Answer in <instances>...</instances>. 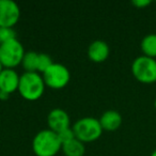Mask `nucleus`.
<instances>
[{"label": "nucleus", "instance_id": "17", "mask_svg": "<svg viewBox=\"0 0 156 156\" xmlns=\"http://www.w3.org/2000/svg\"><path fill=\"white\" fill-rule=\"evenodd\" d=\"M57 135H58L59 139H60L61 143H65V142H69V141L73 140V139L76 138L75 136V133H74L73 128L72 127H67L65 128V129L61 130V132L57 133Z\"/></svg>", "mask_w": 156, "mask_h": 156}, {"label": "nucleus", "instance_id": "18", "mask_svg": "<svg viewBox=\"0 0 156 156\" xmlns=\"http://www.w3.org/2000/svg\"><path fill=\"white\" fill-rule=\"evenodd\" d=\"M132 5L138 9H143V8L151 5V1L150 0H134V1H132Z\"/></svg>", "mask_w": 156, "mask_h": 156}, {"label": "nucleus", "instance_id": "8", "mask_svg": "<svg viewBox=\"0 0 156 156\" xmlns=\"http://www.w3.org/2000/svg\"><path fill=\"white\" fill-rule=\"evenodd\" d=\"M69 113L61 108H55L47 115V125L50 130L55 133H59L65 128L69 127Z\"/></svg>", "mask_w": 156, "mask_h": 156}, {"label": "nucleus", "instance_id": "5", "mask_svg": "<svg viewBox=\"0 0 156 156\" xmlns=\"http://www.w3.org/2000/svg\"><path fill=\"white\" fill-rule=\"evenodd\" d=\"M25 54L24 46L17 39L0 44V61L5 69H14L22 64Z\"/></svg>", "mask_w": 156, "mask_h": 156}, {"label": "nucleus", "instance_id": "14", "mask_svg": "<svg viewBox=\"0 0 156 156\" xmlns=\"http://www.w3.org/2000/svg\"><path fill=\"white\" fill-rule=\"evenodd\" d=\"M37 63H39V54L32 50L27 51L22 61L25 72L28 73H34V72L37 73Z\"/></svg>", "mask_w": 156, "mask_h": 156}, {"label": "nucleus", "instance_id": "2", "mask_svg": "<svg viewBox=\"0 0 156 156\" xmlns=\"http://www.w3.org/2000/svg\"><path fill=\"white\" fill-rule=\"evenodd\" d=\"M62 149L57 133L47 129L40 130L32 140V150L37 156H56Z\"/></svg>", "mask_w": 156, "mask_h": 156}, {"label": "nucleus", "instance_id": "4", "mask_svg": "<svg viewBox=\"0 0 156 156\" xmlns=\"http://www.w3.org/2000/svg\"><path fill=\"white\" fill-rule=\"evenodd\" d=\"M132 74L141 83H156V60L147 56H139L132 63Z\"/></svg>", "mask_w": 156, "mask_h": 156}, {"label": "nucleus", "instance_id": "22", "mask_svg": "<svg viewBox=\"0 0 156 156\" xmlns=\"http://www.w3.org/2000/svg\"><path fill=\"white\" fill-rule=\"evenodd\" d=\"M154 108H155V110H156V98H155V101H154Z\"/></svg>", "mask_w": 156, "mask_h": 156}, {"label": "nucleus", "instance_id": "7", "mask_svg": "<svg viewBox=\"0 0 156 156\" xmlns=\"http://www.w3.org/2000/svg\"><path fill=\"white\" fill-rule=\"evenodd\" d=\"M20 18V9L13 0H0V27L14 28Z\"/></svg>", "mask_w": 156, "mask_h": 156}, {"label": "nucleus", "instance_id": "20", "mask_svg": "<svg viewBox=\"0 0 156 156\" xmlns=\"http://www.w3.org/2000/svg\"><path fill=\"white\" fill-rule=\"evenodd\" d=\"M3 69H5V67H3L2 63H1V61H0V73H1V71H2Z\"/></svg>", "mask_w": 156, "mask_h": 156}, {"label": "nucleus", "instance_id": "6", "mask_svg": "<svg viewBox=\"0 0 156 156\" xmlns=\"http://www.w3.org/2000/svg\"><path fill=\"white\" fill-rule=\"evenodd\" d=\"M42 77L46 87L55 90H60L69 85L71 80V73L65 65L54 62L51 66H49L42 74Z\"/></svg>", "mask_w": 156, "mask_h": 156}, {"label": "nucleus", "instance_id": "16", "mask_svg": "<svg viewBox=\"0 0 156 156\" xmlns=\"http://www.w3.org/2000/svg\"><path fill=\"white\" fill-rule=\"evenodd\" d=\"M16 39V32L14 28L0 27V44L7 43Z\"/></svg>", "mask_w": 156, "mask_h": 156}, {"label": "nucleus", "instance_id": "11", "mask_svg": "<svg viewBox=\"0 0 156 156\" xmlns=\"http://www.w3.org/2000/svg\"><path fill=\"white\" fill-rule=\"evenodd\" d=\"M98 120L103 130H107V132H115L119 129L123 121L122 115L117 110H106Z\"/></svg>", "mask_w": 156, "mask_h": 156}, {"label": "nucleus", "instance_id": "13", "mask_svg": "<svg viewBox=\"0 0 156 156\" xmlns=\"http://www.w3.org/2000/svg\"><path fill=\"white\" fill-rule=\"evenodd\" d=\"M140 48L143 56L150 57V58H156V33H150L147 34L140 43Z\"/></svg>", "mask_w": 156, "mask_h": 156}, {"label": "nucleus", "instance_id": "12", "mask_svg": "<svg viewBox=\"0 0 156 156\" xmlns=\"http://www.w3.org/2000/svg\"><path fill=\"white\" fill-rule=\"evenodd\" d=\"M62 152L65 156H83L86 153L85 143L77 138L62 144Z\"/></svg>", "mask_w": 156, "mask_h": 156}, {"label": "nucleus", "instance_id": "15", "mask_svg": "<svg viewBox=\"0 0 156 156\" xmlns=\"http://www.w3.org/2000/svg\"><path fill=\"white\" fill-rule=\"evenodd\" d=\"M54 64L52 62V59L49 55L47 54H39V63H37V73L40 74H43L46 69H48L49 66Z\"/></svg>", "mask_w": 156, "mask_h": 156}, {"label": "nucleus", "instance_id": "9", "mask_svg": "<svg viewBox=\"0 0 156 156\" xmlns=\"http://www.w3.org/2000/svg\"><path fill=\"white\" fill-rule=\"evenodd\" d=\"M20 76L14 69H3L0 73V91L8 94L17 91Z\"/></svg>", "mask_w": 156, "mask_h": 156}, {"label": "nucleus", "instance_id": "19", "mask_svg": "<svg viewBox=\"0 0 156 156\" xmlns=\"http://www.w3.org/2000/svg\"><path fill=\"white\" fill-rule=\"evenodd\" d=\"M10 98V94L5 93L3 91H0V101H7Z\"/></svg>", "mask_w": 156, "mask_h": 156}, {"label": "nucleus", "instance_id": "21", "mask_svg": "<svg viewBox=\"0 0 156 156\" xmlns=\"http://www.w3.org/2000/svg\"><path fill=\"white\" fill-rule=\"evenodd\" d=\"M151 156H156V150H154V151H153V152H152Z\"/></svg>", "mask_w": 156, "mask_h": 156}, {"label": "nucleus", "instance_id": "3", "mask_svg": "<svg viewBox=\"0 0 156 156\" xmlns=\"http://www.w3.org/2000/svg\"><path fill=\"white\" fill-rule=\"evenodd\" d=\"M72 128L75 133L76 138L83 143L98 140L104 132L100 120L92 117H85L77 120Z\"/></svg>", "mask_w": 156, "mask_h": 156}, {"label": "nucleus", "instance_id": "10", "mask_svg": "<svg viewBox=\"0 0 156 156\" xmlns=\"http://www.w3.org/2000/svg\"><path fill=\"white\" fill-rule=\"evenodd\" d=\"M109 55H110L109 45L102 40H95L88 47V57L92 62H104L108 59Z\"/></svg>", "mask_w": 156, "mask_h": 156}, {"label": "nucleus", "instance_id": "1", "mask_svg": "<svg viewBox=\"0 0 156 156\" xmlns=\"http://www.w3.org/2000/svg\"><path fill=\"white\" fill-rule=\"evenodd\" d=\"M45 83L40 73H28L25 72L20 78L18 90L20 96L26 101L34 102L43 96L45 91Z\"/></svg>", "mask_w": 156, "mask_h": 156}]
</instances>
